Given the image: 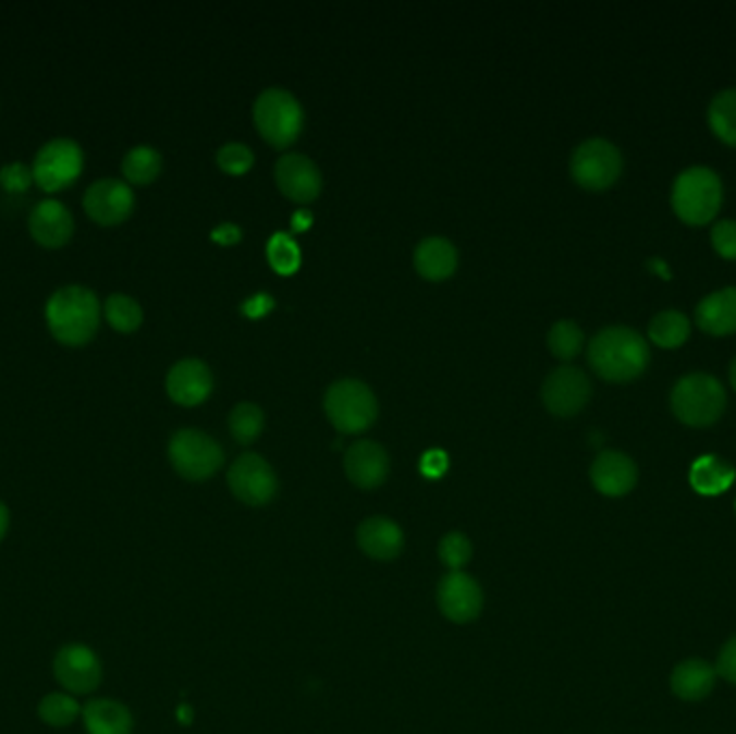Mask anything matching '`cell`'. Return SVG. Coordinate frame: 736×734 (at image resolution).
Wrapping results in <instances>:
<instances>
[{
	"instance_id": "39",
	"label": "cell",
	"mask_w": 736,
	"mask_h": 734,
	"mask_svg": "<svg viewBox=\"0 0 736 734\" xmlns=\"http://www.w3.org/2000/svg\"><path fill=\"white\" fill-rule=\"evenodd\" d=\"M446 467H449V457H446V453L440 451V449L427 451V453L422 455V460H420V469H422V474L429 476V478L442 476V474L446 472Z\"/></svg>"
},
{
	"instance_id": "33",
	"label": "cell",
	"mask_w": 736,
	"mask_h": 734,
	"mask_svg": "<svg viewBox=\"0 0 736 734\" xmlns=\"http://www.w3.org/2000/svg\"><path fill=\"white\" fill-rule=\"evenodd\" d=\"M39 715L50 726H68L81 715V705L68 694H50L41 700Z\"/></svg>"
},
{
	"instance_id": "11",
	"label": "cell",
	"mask_w": 736,
	"mask_h": 734,
	"mask_svg": "<svg viewBox=\"0 0 736 734\" xmlns=\"http://www.w3.org/2000/svg\"><path fill=\"white\" fill-rule=\"evenodd\" d=\"M541 396L555 416H575L590 401L592 386L581 368L562 365L548 375Z\"/></svg>"
},
{
	"instance_id": "29",
	"label": "cell",
	"mask_w": 736,
	"mask_h": 734,
	"mask_svg": "<svg viewBox=\"0 0 736 734\" xmlns=\"http://www.w3.org/2000/svg\"><path fill=\"white\" fill-rule=\"evenodd\" d=\"M103 315L108 319V323L123 334L136 332L143 323V308L140 304L125 295V293H112L108 295L106 304H103Z\"/></svg>"
},
{
	"instance_id": "4",
	"label": "cell",
	"mask_w": 736,
	"mask_h": 734,
	"mask_svg": "<svg viewBox=\"0 0 736 734\" xmlns=\"http://www.w3.org/2000/svg\"><path fill=\"white\" fill-rule=\"evenodd\" d=\"M724 200V185L720 175L709 167L685 169L672 185V207L676 216L691 224H709Z\"/></svg>"
},
{
	"instance_id": "24",
	"label": "cell",
	"mask_w": 736,
	"mask_h": 734,
	"mask_svg": "<svg viewBox=\"0 0 736 734\" xmlns=\"http://www.w3.org/2000/svg\"><path fill=\"white\" fill-rule=\"evenodd\" d=\"M735 478V467L717 455H704L694 461L689 472V482L700 496H720L733 487Z\"/></svg>"
},
{
	"instance_id": "34",
	"label": "cell",
	"mask_w": 736,
	"mask_h": 734,
	"mask_svg": "<svg viewBox=\"0 0 736 734\" xmlns=\"http://www.w3.org/2000/svg\"><path fill=\"white\" fill-rule=\"evenodd\" d=\"M218 164L226 171V173H233V175H242L246 173L253 162H255V154L248 145L244 143H226L218 149Z\"/></svg>"
},
{
	"instance_id": "36",
	"label": "cell",
	"mask_w": 736,
	"mask_h": 734,
	"mask_svg": "<svg viewBox=\"0 0 736 734\" xmlns=\"http://www.w3.org/2000/svg\"><path fill=\"white\" fill-rule=\"evenodd\" d=\"M35 182L33 178V167H26L22 162H13L0 169V187L11 194H22L26 192Z\"/></svg>"
},
{
	"instance_id": "40",
	"label": "cell",
	"mask_w": 736,
	"mask_h": 734,
	"mask_svg": "<svg viewBox=\"0 0 736 734\" xmlns=\"http://www.w3.org/2000/svg\"><path fill=\"white\" fill-rule=\"evenodd\" d=\"M717 674H722L728 683L736 685V638L724 646L717 659Z\"/></svg>"
},
{
	"instance_id": "27",
	"label": "cell",
	"mask_w": 736,
	"mask_h": 734,
	"mask_svg": "<svg viewBox=\"0 0 736 734\" xmlns=\"http://www.w3.org/2000/svg\"><path fill=\"white\" fill-rule=\"evenodd\" d=\"M121 171L130 184H151L162 171V156L149 145H138L125 154Z\"/></svg>"
},
{
	"instance_id": "15",
	"label": "cell",
	"mask_w": 736,
	"mask_h": 734,
	"mask_svg": "<svg viewBox=\"0 0 736 734\" xmlns=\"http://www.w3.org/2000/svg\"><path fill=\"white\" fill-rule=\"evenodd\" d=\"M28 233L48 250L63 248L74 235V216L61 200H41L28 216Z\"/></svg>"
},
{
	"instance_id": "12",
	"label": "cell",
	"mask_w": 736,
	"mask_h": 734,
	"mask_svg": "<svg viewBox=\"0 0 736 734\" xmlns=\"http://www.w3.org/2000/svg\"><path fill=\"white\" fill-rule=\"evenodd\" d=\"M438 605L449 621L465 625L480 616L484 595L480 584L471 575L463 571H451L438 586Z\"/></svg>"
},
{
	"instance_id": "23",
	"label": "cell",
	"mask_w": 736,
	"mask_h": 734,
	"mask_svg": "<svg viewBox=\"0 0 736 734\" xmlns=\"http://www.w3.org/2000/svg\"><path fill=\"white\" fill-rule=\"evenodd\" d=\"M414 264H416V270L425 278L442 280L457 270L459 253L451 240L433 235V237H425L416 246Z\"/></svg>"
},
{
	"instance_id": "20",
	"label": "cell",
	"mask_w": 736,
	"mask_h": 734,
	"mask_svg": "<svg viewBox=\"0 0 736 734\" xmlns=\"http://www.w3.org/2000/svg\"><path fill=\"white\" fill-rule=\"evenodd\" d=\"M358 546L368 558L390 562L405 548V535L396 522L383 515L368 517L358 526Z\"/></svg>"
},
{
	"instance_id": "14",
	"label": "cell",
	"mask_w": 736,
	"mask_h": 734,
	"mask_svg": "<svg viewBox=\"0 0 736 734\" xmlns=\"http://www.w3.org/2000/svg\"><path fill=\"white\" fill-rule=\"evenodd\" d=\"M54 676L72 694H91L101 681V663L85 644H68L54 657Z\"/></svg>"
},
{
	"instance_id": "28",
	"label": "cell",
	"mask_w": 736,
	"mask_h": 734,
	"mask_svg": "<svg viewBox=\"0 0 736 734\" xmlns=\"http://www.w3.org/2000/svg\"><path fill=\"white\" fill-rule=\"evenodd\" d=\"M709 125L720 140L736 147V89L717 93L709 106Z\"/></svg>"
},
{
	"instance_id": "22",
	"label": "cell",
	"mask_w": 736,
	"mask_h": 734,
	"mask_svg": "<svg viewBox=\"0 0 736 734\" xmlns=\"http://www.w3.org/2000/svg\"><path fill=\"white\" fill-rule=\"evenodd\" d=\"M717 681V670L702 659H689L674 668L670 685L680 700L698 702L704 700Z\"/></svg>"
},
{
	"instance_id": "42",
	"label": "cell",
	"mask_w": 736,
	"mask_h": 734,
	"mask_svg": "<svg viewBox=\"0 0 736 734\" xmlns=\"http://www.w3.org/2000/svg\"><path fill=\"white\" fill-rule=\"evenodd\" d=\"M308 224H312L310 211L299 209V211L293 213V229H295V231H304V229H308Z\"/></svg>"
},
{
	"instance_id": "18",
	"label": "cell",
	"mask_w": 736,
	"mask_h": 734,
	"mask_svg": "<svg viewBox=\"0 0 736 734\" xmlns=\"http://www.w3.org/2000/svg\"><path fill=\"white\" fill-rule=\"evenodd\" d=\"M213 388V375L198 358H184L175 363L167 375V392L180 405L203 403Z\"/></svg>"
},
{
	"instance_id": "35",
	"label": "cell",
	"mask_w": 736,
	"mask_h": 734,
	"mask_svg": "<svg viewBox=\"0 0 736 734\" xmlns=\"http://www.w3.org/2000/svg\"><path fill=\"white\" fill-rule=\"evenodd\" d=\"M471 553V541L463 533H449L440 543V558L453 571H461L469 562Z\"/></svg>"
},
{
	"instance_id": "41",
	"label": "cell",
	"mask_w": 736,
	"mask_h": 734,
	"mask_svg": "<svg viewBox=\"0 0 736 734\" xmlns=\"http://www.w3.org/2000/svg\"><path fill=\"white\" fill-rule=\"evenodd\" d=\"M211 240L220 242V244H235L242 240V229L233 222H222L218 229L211 231Z\"/></svg>"
},
{
	"instance_id": "3",
	"label": "cell",
	"mask_w": 736,
	"mask_h": 734,
	"mask_svg": "<svg viewBox=\"0 0 736 734\" xmlns=\"http://www.w3.org/2000/svg\"><path fill=\"white\" fill-rule=\"evenodd\" d=\"M670 405L680 423L689 427H709L717 423L726 409V390L717 377L691 372L676 381Z\"/></svg>"
},
{
	"instance_id": "19",
	"label": "cell",
	"mask_w": 736,
	"mask_h": 734,
	"mask_svg": "<svg viewBox=\"0 0 736 734\" xmlns=\"http://www.w3.org/2000/svg\"><path fill=\"white\" fill-rule=\"evenodd\" d=\"M390 469L388 453L372 440H360L345 453V472L349 480L363 489L379 487Z\"/></svg>"
},
{
	"instance_id": "32",
	"label": "cell",
	"mask_w": 736,
	"mask_h": 734,
	"mask_svg": "<svg viewBox=\"0 0 736 734\" xmlns=\"http://www.w3.org/2000/svg\"><path fill=\"white\" fill-rule=\"evenodd\" d=\"M268 259L280 274H291L299 268L302 250L289 233H274L268 242Z\"/></svg>"
},
{
	"instance_id": "44",
	"label": "cell",
	"mask_w": 736,
	"mask_h": 734,
	"mask_svg": "<svg viewBox=\"0 0 736 734\" xmlns=\"http://www.w3.org/2000/svg\"><path fill=\"white\" fill-rule=\"evenodd\" d=\"M731 383H733V388L736 390V358L733 360V365H731Z\"/></svg>"
},
{
	"instance_id": "17",
	"label": "cell",
	"mask_w": 736,
	"mask_h": 734,
	"mask_svg": "<svg viewBox=\"0 0 736 734\" xmlns=\"http://www.w3.org/2000/svg\"><path fill=\"white\" fill-rule=\"evenodd\" d=\"M590 478L597 491L610 498L627 496L638 482V465L618 451H603L590 467Z\"/></svg>"
},
{
	"instance_id": "26",
	"label": "cell",
	"mask_w": 736,
	"mask_h": 734,
	"mask_svg": "<svg viewBox=\"0 0 736 734\" xmlns=\"http://www.w3.org/2000/svg\"><path fill=\"white\" fill-rule=\"evenodd\" d=\"M689 334H691L689 319L680 310H661L652 317L648 326L650 341L663 350L680 347L689 339Z\"/></svg>"
},
{
	"instance_id": "25",
	"label": "cell",
	"mask_w": 736,
	"mask_h": 734,
	"mask_svg": "<svg viewBox=\"0 0 736 734\" xmlns=\"http://www.w3.org/2000/svg\"><path fill=\"white\" fill-rule=\"evenodd\" d=\"M85 726L89 734H132L134 720L127 707L116 700H91L85 707Z\"/></svg>"
},
{
	"instance_id": "16",
	"label": "cell",
	"mask_w": 736,
	"mask_h": 734,
	"mask_svg": "<svg viewBox=\"0 0 736 734\" xmlns=\"http://www.w3.org/2000/svg\"><path fill=\"white\" fill-rule=\"evenodd\" d=\"M277 182L289 198L308 203L321 192V171L308 156L293 151L278 160Z\"/></svg>"
},
{
	"instance_id": "5",
	"label": "cell",
	"mask_w": 736,
	"mask_h": 734,
	"mask_svg": "<svg viewBox=\"0 0 736 734\" xmlns=\"http://www.w3.org/2000/svg\"><path fill=\"white\" fill-rule=\"evenodd\" d=\"M323 407L330 423L341 433H360L377 418V399L372 390L365 381L352 377L339 379L328 388Z\"/></svg>"
},
{
	"instance_id": "9",
	"label": "cell",
	"mask_w": 736,
	"mask_h": 734,
	"mask_svg": "<svg viewBox=\"0 0 736 734\" xmlns=\"http://www.w3.org/2000/svg\"><path fill=\"white\" fill-rule=\"evenodd\" d=\"M169 457L187 480H205L222 467L224 451L200 429H180L169 442Z\"/></svg>"
},
{
	"instance_id": "1",
	"label": "cell",
	"mask_w": 736,
	"mask_h": 734,
	"mask_svg": "<svg viewBox=\"0 0 736 734\" xmlns=\"http://www.w3.org/2000/svg\"><path fill=\"white\" fill-rule=\"evenodd\" d=\"M101 304L91 289L81 284L61 286L46 304V323L50 334L68 347H83L99 328Z\"/></svg>"
},
{
	"instance_id": "30",
	"label": "cell",
	"mask_w": 736,
	"mask_h": 734,
	"mask_svg": "<svg viewBox=\"0 0 736 734\" xmlns=\"http://www.w3.org/2000/svg\"><path fill=\"white\" fill-rule=\"evenodd\" d=\"M266 425V414L257 403H237L229 416V427L240 444H253Z\"/></svg>"
},
{
	"instance_id": "6",
	"label": "cell",
	"mask_w": 736,
	"mask_h": 734,
	"mask_svg": "<svg viewBox=\"0 0 736 734\" xmlns=\"http://www.w3.org/2000/svg\"><path fill=\"white\" fill-rule=\"evenodd\" d=\"M255 123L277 147L291 145L304 125V110L297 97L282 87H270L255 101Z\"/></svg>"
},
{
	"instance_id": "7",
	"label": "cell",
	"mask_w": 736,
	"mask_h": 734,
	"mask_svg": "<svg viewBox=\"0 0 736 734\" xmlns=\"http://www.w3.org/2000/svg\"><path fill=\"white\" fill-rule=\"evenodd\" d=\"M83 169V147L72 138H54L37 151L33 162V178L44 192L52 194L76 184Z\"/></svg>"
},
{
	"instance_id": "21",
	"label": "cell",
	"mask_w": 736,
	"mask_h": 734,
	"mask_svg": "<svg viewBox=\"0 0 736 734\" xmlns=\"http://www.w3.org/2000/svg\"><path fill=\"white\" fill-rule=\"evenodd\" d=\"M698 328L711 337H728L736 332V286H724L709 293L696 308Z\"/></svg>"
},
{
	"instance_id": "43",
	"label": "cell",
	"mask_w": 736,
	"mask_h": 734,
	"mask_svg": "<svg viewBox=\"0 0 736 734\" xmlns=\"http://www.w3.org/2000/svg\"><path fill=\"white\" fill-rule=\"evenodd\" d=\"M7 528H9V511H7V506L0 502V541H2L4 533H7Z\"/></svg>"
},
{
	"instance_id": "38",
	"label": "cell",
	"mask_w": 736,
	"mask_h": 734,
	"mask_svg": "<svg viewBox=\"0 0 736 734\" xmlns=\"http://www.w3.org/2000/svg\"><path fill=\"white\" fill-rule=\"evenodd\" d=\"M274 297L270 295V293H266V291H259V293H255L253 297H248L244 304H242V313L246 315V317H253V319H257V317H263V315H268L272 308H274Z\"/></svg>"
},
{
	"instance_id": "10",
	"label": "cell",
	"mask_w": 736,
	"mask_h": 734,
	"mask_svg": "<svg viewBox=\"0 0 736 734\" xmlns=\"http://www.w3.org/2000/svg\"><path fill=\"white\" fill-rule=\"evenodd\" d=\"M226 480L233 496L248 506H266L278 493L274 467L257 453H244L233 461Z\"/></svg>"
},
{
	"instance_id": "37",
	"label": "cell",
	"mask_w": 736,
	"mask_h": 734,
	"mask_svg": "<svg viewBox=\"0 0 736 734\" xmlns=\"http://www.w3.org/2000/svg\"><path fill=\"white\" fill-rule=\"evenodd\" d=\"M711 242L717 255L736 261V220H720L711 231Z\"/></svg>"
},
{
	"instance_id": "8",
	"label": "cell",
	"mask_w": 736,
	"mask_h": 734,
	"mask_svg": "<svg viewBox=\"0 0 736 734\" xmlns=\"http://www.w3.org/2000/svg\"><path fill=\"white\" fill-rule=\"evenodd\" d=\"M623 173L621 149L605 138H588L571 156V175L586 189H605Z\"/></svg>"
},
{
	"instance_id": "31",
	"label": "cell",
	"mask_w": 736,
	"mask_h": 734,
	"mask_svg": "<svg viewBox=\"0 0 736 734\" xmlns=\"http://www.w3.org/2000/svg\"><path fill=\"white\" fill-rule=\"evenodd\" d=\"M548 345H550L553 356H557L560 360H571L584 347V332L571 319L555 321L550 334H548Z\"/></svg>"
},
{
	"instance_id": "2",
	"label": "cell",
	"mask_w": 736,
	"mask_h": 734,
	"mask_svg": "<svg viewBox=\"0 0 736 734\" xmlns=\"http://www.w3.org/2000/svg\"><path fill=\"white\" fill-rule=\"evenodd\" d=\"M588 360L608 381H631L650 363V347L640 332L627 326L603 328L588 345Z\"/></svg>"
},
{
	"instance_id": "13",
	"label": "cell",
	"mask_w": 736,
	"mask_h": 734,
	"mask_svg": "<svg viewBox=\"0 0 736 734\" xmlns=\"http://www.w3.org/2000/svg\"><path fill=\"white\" fill-rule=\"evenodd\" d=\"M83 205L93 222L114 227L132 216L136 196L132 187L121 180H99L87 187Z\"/></svg>"
}]
</instances>
